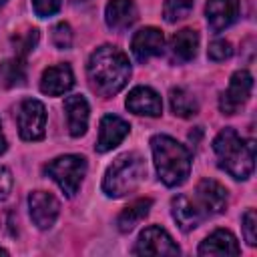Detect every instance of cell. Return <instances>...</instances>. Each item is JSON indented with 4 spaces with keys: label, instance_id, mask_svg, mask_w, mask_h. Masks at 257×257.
<instances>
[{
    "label": "cell",
    "instance_id": "cell-1",
    "mask_svg": "<svg viewBox=\"0 0 257 257\" xmlns=\"http://www.w3.org/2000/svg\"><path fill=\"white\" fill-rule=\"evenodd\" d=\"M86 76L90 88L98 96L110 98L116 92H120L131 78L128 58L116 46L102 44L90 54L86 64Z\"/></svg>",
    "mask_w": 257,
    "mask_h": 257
},
{
    "label": "cell",
    "instance_id": "cell-2",
    "mask_svg": "<svg viewBox=\"0 0 257 257\" xmlns=\"http://www.w3.org/2000/svg\"><path fill=\"white\" fill-rule=\"evenodd\" d=\"M213 151L217 165L237 181H245L253 173L255 165V143L241 139L233 128H223L215 141Z\"/></svg>",
    "mask_w": 257,
    "mask_h": 257
},
{
    "label": "cell",
    "instance_id": "cell-3",
    "mask_svg": "<svg viewBox=\"0 0 257 257\" xmlns=\"http://www.w3.org/2000/svg\"><path fill=\"white\" fill-rule=\"evenodd\" d=\"M151 151L159 179L167 187H179L191 173V153L185 145L169 135H155L151 139Z\"/></svg>",
    "mask_w": 257,
    "mask_h": 257
},
{
    "label": "cell",
    "instance_id": "cell-4",
    "mask_svg": "<svg viewBox=\"0 0 257 257\" xmlns=\"http://www.w3.org/2000/svg\"><path fill=\"white\" fill-rule=\"evenodd\" d=\"M147 177V163L139 153H124L112 161L102 177V191L112 197L120 199L128 193L137 191V187Z\"/></svg>",
    "mask_w": 257,
    "mask_h": 257
},
{
    "label": "cell",
    "instance_id": "cell-5",
    "mask_svg": "<svg viewBox=\"0 0 257 257\" xmlns=\"http://www.w3.org/2000/svg\"><path fill=\"white\" fill-rule=\"evenodd\" d=\"M44 173L62 189L66 197H74L86 175V159L82 155H62L44 165Z\"/></svg>",
    "mask_w": 257,
    "mask_h": 257
},
{
    "label": "cell",
    "instance_id": "cell-6",
    "mask_svg": "<svg viewBox=\"0 0 257 257\" xmlns=\"http://www.w3.org/2000/svg\"><path fill=\"white\" fill-rule=\"evenodd\" d=\"M16 124L20 139L40 141L46 133V108L36 98H24L16 112Z\"/></svg>",
    "mask_w": 257,
    "mask_h": 257
},
{
    "label": "cell",
    "instance_id": "cell-7",
    "mask_svg": "<svg viewBox=\"0 0 257 257\" xmlns=\"http://www.w3.org/2000/svg\"><path fill=\"white\" fill-rule=\"evenodd\" d=\"M253 90V76L249 70H237L233 72L229 86L219 96V110L223 114H235L251 96Z\"/></svg>",
    "mask_w": 257,
    "mask_h": 257
},
{
    "label": "cell",
    "instance_id": "cell-8",
    "mask_svg": "<svg viewBox=\"0 0 257 257\" xmlns=\"http://www.w3.org/2000/svg\"><path fill=\"white\" fill-rule=\"evenodd\" d=\"M133 253L135 255H179L181 249L163 227L151 225L139 235Z\"/></svg>",
    "mask_w": 257,
    "mask_h": 257
},
{
    "label": "cell",
    "instance_id": "cell-9",
    "mask_svg": "<svg viewBox=\"0 0 257 257\" xmlns=\"http://www.w3.org/2000/svg\"><path fill=\"white\" fill-rule=\"evenodd\" d=\"M193 203L203 211L205 217L219 215L227 209V189L213 179H201L195 187Z\"/></svg>",
    "mask_w": 257,
    "mask_h": 257
},
{
    "label": "cell",
    "instance_id": "cell-10",
    "mask_svg": "<svg viewBox=\"0 0 257 257\" xmlns=\"http://www.w3.org/2000/svg\"><path fill=\"white\" fill-rule=\"evenodd\" d=\"M28 213H30V219L32 223L46 231L54 225L58 213H60V203L58 199L52 195V193H46V191H32L28 195Z\"/></svg>",
    "mask_w": 257,
    "mask_h": 257
},
{
    "label": "cell",
    "instance_id": "cell-11",
    "mask_svg": "<svg viewBox=\"0 0 257 257\" xmlns=\"http://www.w3.org/2000/svg\"><path fill=\"white\" fill-rule=\"evenodd\" d=\"M128 131H131V124H128L124 118H120V116H116V114H104V116L100 118L98 139H96L94 149H96L98 153H108V151H112L114 147H118V145L126 139Z\"/></svg>",
    "mask_w": 257,
    "mask_h": 257
},
{
    "label": "cell",
    "instance_id": "cell-12",
    "mask_svg": "<svg viewBox=\"0 0 257 257\" xmlns=\"http://www.w3.org/2000/svg\"><path fill=\"white\" fill-rule=\"evenodd\" d=\"M163 32L155 26H145L139 32H135L131 40V52L139 62H147L153 56H159L163 52Z\"/></svg>",
    "mask_w": 257,
    "mask_h": 257
},
{
    "label": "cell",
    "instance_id": "cell-13",
    "mask_svg": "<svg viewBox=\"0 0 257 257\" xmlns=\"http://www.w3.org/2000/svg\"><path fill=\"white\" fill-rule=\"evenodd\" d=\"M124 106L131 112L143 114V116H161L163 112V100L151 86H135L128 92Z\"/></svg>",
    "mask_w": 257,
    "mask_h": 257
},
{
    "label": "cell",
    "instance_id": "cell-14",
    "mask_svg": "<svg viewBox=\"0 0 257 257\" xmlns=\"http://www.w3.org/2000/svg\"><path fill=\"white\" fill-rule=\"evenodd\" d=\"M171 213H173V219H175V223L179 225V229L185 231V233L197 229V227L207 219V217L203 215V211H201V209L193 203V199L187 197V195H177V197H173V201H171Z\"/></svg>",
    "mask_w": 257,
    "mask_h": 257
},
{
    "label": "cell",
    "instance_id": "cell-15",
    "mask_svg": "<svg viewBox=\"0 0 257 257\" xmlns=\"http://www.w3.org/2000/svg\"><path fill=\"white\" fill-rule=\"evenodd\" d=\"M139 18L135 0H108L104 8V22L110 30L122 32L131 28Z\"/></svg>",
    "mask_w": 257,
    "mask_h": 257
},
{
    "label": "cell",
    "instance_id": "cell-16",
    "mask_svg": "<svg viewBox=\"0 0 257 257\" xmlns=\"http://www.w3.org/2000/svg\"><path fill=\"white\" fill-rule=\"evenodd\" d=\"M205 16L211 30L221 32L231 26L239 16V0H207Z\"/></svg>",
    "mask_w": 257,
    "mask_h": 257
},
{
    "label": "cell",
    "instance_id": "cell-17",
    "mask_svg": "<svg viewBox=\"0 0 257 257\" xmlns=\"http://www.w3.org/2000/svg\"><path fill=\"white\" fill-rule=\"evenodd\" d=\"M74 84V74L68 64H54L42 72L40 90L48 96H60L68 92Z\"/></svg>",
    "mask_w": 257,
    "mask_h": 257
},
{
    "label": "cell",
    "instance_id": "cell-18",
    "mask_svg": "<svg viewBox=\"0 0 257 257\" xmlns=\"http://www.w3.org/2000/svg\"><path fill=\"white\" fill-rule=\"evenodd\" d=\"M64 114L70 137L78 139L88 128V102L82 94H70L64 98Z\"/></svg>",
    "mask_w": 257,
    "mask_h": 257
},
{
    "label": "cell",
    "instance_id": "cell-19",
    "mask_svg": "<svg viewBox=\"0 0 257 257\" xmlns=\"http://www.w3.org/2000/svg\"><path fill=\"white\" fill-rule=\"evenodd\" d=\"M241 247L235 235L227 229H217L199 245V255H239Z\"/></svg>",
    "mask_w": 257,
    "mask_h": 257
},
{
    "label": "cell",
    "instance_id": "cell-20",
    "mask_svg": "<svg viewBox=\"0 0 257 257\" xmlns=\"http://www.w3.org/2000/svg\"><path fill=\"white\" fill-rule=\"evenodd\" d=\"M197 48H199V34L193 28H183L175 32L171 38V52L181 62L193 60L197 56Z\"/></svg>",
    "mask_w": 257,
    "mask_h": 257
},
{
    "label": "cell",
    "instance_id": "cell-21",
    "mask_svg": "<svg viewBox=\"0 0 257 257\" xmlns=\"http://www.w3.org/2000/svg\"><path fill=\"white\" fill-rule=\"evenodd\" d=\"M151 207H153V201H151L149 197L137 199L135 203H131L128 207H124V209L118 213V217H116V229H118L120 233H131V231L149 215Z\"/></svg>",
    "mask_w": 257,
    "mask_h": 257
},
{
    "label": "cell",
    "instance_id": "cell-22",
    "mask_svg": "<svg viewBox=\"0 0 257 257\" xmlns=\"http://www.w3.org/2000/svg\"><path fill=\"white\" fill-rule=\"evenodd\" d=\"M169 102H171V110L175 116H181V118H191L199 112V102L197 98L185 90V88H171V94H169Z\"/></svg>",
    "mask_w": 257,
    "mask_h": 257
},
{
    "label": "cell",
    "instance_id": "cell-23",
    "mask_svg": "<svg viewBox=\"0 0 257 257\" xmlns=\"http://www.w3.org/2000/svg\"><path fill=\"white\" fill-rule=\"evenodd\" d=\"M24 80H26V68H24L20 56L8 58L0 64V84L2 86H6V88L20 86V84H24Z\"/></svg>",
    "mask_w": 257,
    "mask_h": 257
},
{
    "label": "cell",
    "instance_id": "cell-24",
    "mask_svg": "<svg viewBox=\"0 0 257 257\" xmlns=\"http://www.w3.org/2000/svg\"><path fill=\"white\" fill-rule=\"evenodd\" d=\"M195 0H165L163 4V16L169 24H175L183 18H187L193 12Z\"/></svg>",
    "mask_w": 257,
    "mask_h": 257
},
{
    "label": "cell",
    "instance_id": "cell-25",
    "mask_svg": "<svg viewBox=\"0 0 257 257\" xmlns=\"http://www.w3.org/2000/svg\"><path fill=\"white\" fill-rule=\"evenodd\" d=\"M12 40H14V46H16V54L20 58H24L30 50H34V46L38 42V30L36 28H28L24 32H18Z\"/></svg>",
    "mask_w": 257,
    "mask_h": 257
},
{
    "label": "cell",
    "instance_id": "cell-26",
    "mask_svg": "<svg viewBox=\"0 0 257 257\" xmlns=\"http://www.w3.org/2000/svg\"><path fill=\"white\" fill-rule=\"evenodd\" d=\"M241 225H243V235H245L247 245L255 247V243H257V215H255V209H247L243 213Z\"/></svg>",
    "mask_w": 257,
    "mask_h": 257
},
{
    "label": "cell",
    "instance_id": "cell-27",
    "mask_svg": "<svg viewBox=\"0 0 257 257\" xmlns=\"http://www.w3.org/2000/svg\"><path fill=\"white\" fill-rule=\"evenodd\" d=\"M231 54H233V46H231V42L225 40V38L213 40V42L209 44V50H207V56H209L211 60H215V62H221V60H225V58H231Z\"/></svg>",
    "mask_w": 257,
    "mask_h": 257
},
{
    "label": "cell",
    "instance_id": "cell-28",
    "mask_svg": "<svg viewBox=\"0 0 257 257\" xmlns=\"http://www.w3.org/2000/svg\"><path fill=\"white\" fill-rule=\"evenodd\" d=\"M52 42L60 50L70 48V44H72V30H70V26L66 22H60V24H56L52 28Z\"/></svg>",
    "mask_w": 257,
    "mask_h": 257
},
{
    "label": "cell",
    "instance_id": "cell-29",
    "mask_svg": "<svg viewBox=\"0 0 257 257\" xmlns=\"http://www.w3.org/2000/svg\"><path fill=\"white\" fill-rule=\"evenodd\" d=\"M32 8H34L36 16L50 18L60 10V0H32Z\"/></svg>",
    "mask_w": 257,
    "mask_h": 257
},
{
    "label": "cell",
    "instance_id": "cell-30",
    "mask_svg": "<svg viewBox=\"0 0 257 257\" xmlns=\"http://www.w3.org/2000/svg\"><path fill=\"white\" fill-rule=\"evenodd\" d=\"M12 185H14V179H12L10 169L0 165V203L8 199V195L12 191Z\"/></svg>",
    "mask_w": 257,
    "mask_h": 257
},
{
    "label": "cell",
    "instance_id": "cell-31",
    "mask_svg": "<svg viewBox=\"0 0 257 257\" xmlns=\"http://www.w3.org/2000/svg\"><path fill=\"white\" fill-rule=\"evenodd\" d=\"M6 149H8V141H6V137H4V131H2V122H0V155H2Z\"/></svg>",
    "mask_w": 257,
    "mask_h": 257
},
{
    "label": "cell",
    "instance_id": "cell-32",
    "mask_svg": "<svg viewBox=\"0 0 257 257\" xmlns=\"http://www.w3.org/2000/svg\"><path fill=\"white\" fill-rule=\"evenodd\" d=\"M0 255H8V251H6L4 247H0Z\"/></svg>",
    "mask_w": 257,
    "mask_h": 257
},
{
    "label": "cell",
    "instance_id": "cell-33",
    "mask_svg": "<svg viewBox=\"0 0 257 257\" xmlns=\"http://www.w3.org/2000/svg\"><path fill=\"white\" fill-rule=\"evenodd\" d=\"M74 2H86V0H74Z\"/></svg>",
    "mask_w": 257,
    "mask_h": 257
},
{
    "label": "cell",
    "instance_id": "cell-34",
    "mask_svg": "<svg viewBox=\"0 0 257 257\" xmlns=\"http://www.w3.org/2000/svg\"><path fill=\"white\" fill-rule=\"evenodd\" d=\"M4 2H6V0H0V6H2V4H4Z\"/></svg>",
    "mask_w": 257,
    "mask_h": 257
}]
</instances>
